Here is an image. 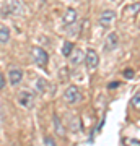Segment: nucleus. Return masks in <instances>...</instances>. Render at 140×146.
Segmentation results:
<instances>
[{"mask_svg":"<svg viewBox=\"0 0 140 146\" xmlns=\"http://www.w3.org/2000/svg\"><path fill=\"white\" fill-rule=\"evenodd\" d=\"M122 143H124V146H140V141L137 140V138H127V136H125L124 140H122Z\"/></svg>","mask_w":140,"mask_h":146,"instance_id":"12","label":"nucleus"},{"mask_svg":"<svg viewBox=\"0 0 140 146\" xmlns=\"http://www.w3.org/2000/svg\"><path fill=\"white\" fill-rule=\"evenodd\" d=\"M54 127H56V130H57L59 135H64V127H62V123H60L59 117H56V119H54Z\"/></svg>","mask_w":140,"mask_h":146,"instance_id":"15","label":"nucleus"},{"mask_svg":"<svg viewBox=\"0 0 140 146\" xmlns=\"http://www.w3.org/2000/svg\"><path fill=\"white\" fill-rule=\"evenodd\" d=\"M119 81H113V83H111V84H109V86H108V88L109 89H114V88H117V86H119Z\"/></svg>","mask_w":140,"mask_h":146,"instance_id":"20","label":"nucleus"},{"mask_svg":"<svg viewBox=\"0 0 140 146\" xmlns=\"http://www.w3.org/2000/svg\"><path fill=\"white\" fill-rule=\"evenodd\" d=\"M72 50H73V44L70 41H67V42H64V46H62V55L64 57H68L70 54H72Z\"/></svg>","mask_w":140,"mask_h":146,"instance_id":"11","label":"nucleus"},{"mask_svg":"<svg viewBox=\"0 0 140 146\" xmlns=\"http://www.w3.org/2000/svg\"><path fill=\"white\" fill-rule=\"evenodd\" d=\"M85 62H86V68H88L90 72H93V70L98 68L99 57H98V54H96L94 49H88L86 50V54H85Z\"/></svg>","mask_w":140,"mask_h":146,"instance_id":"3","label":"nucleus"},{"mask_svg":"<svg viewBox=\"0 0 140 146\" xmlns=\"http://www.w3.org/2000/svg\"><path fill=\"white\" fill-rule=\"evenodd\" d=\"M117 46H119V37H117V34L116 33L108 34L106 44H104V50H114V49H117Z\"/></svg>","mask_w":140,"mask_h":146,"instance_id":"8","label":"nucleus"},{"mask_svg":"<svg viewBox=\"0 0 140 146\" xmlns=\"http://www.w3.org/2000/svg\"><path fill=\"white\" fill-rule=\"evenodd\" d=\"M77 18H78L77 10H75V8H67L65 13H64V16H62V21H64L65 26H72L73 23L77 21Z\"/></svg>","mask_w":140,"mask_h":146,"instance_id":"7","label":"nucleus"},{"mask_svg":"<svg viewBox=\"0 0 140 146\" xmlns=\"http://www.w3.org/2000/svg\"><path fill=\"white\" fill-rule=\"evenodd\" d=\"M132 106H134V109H139V107H140V93H139V91H135V94H134Z\"/></svg>","mask_w":140,"mask_h":146,"instance_id":"16","label":"nucleus"},{"mask_svg":"<svg viewBox=\"0 0 140 146\" xmlns=\"http://www.w3.org/2000/svg\"><path fill=\"white\" fill-rule=\"evenodd\" d=\"M10 41V29L8 28H0V44H7Z\"/></svg>","mask_w":140,"mask_h":146,"instance_id":"10","label":"nucleus"},{"mask_svg":"<svg viewBox=\"0 0 140 146\" xmlns=\"http://www.w3.org/2000/svg\"><path fill=\"white\" fill-rule=\"evenodd\" d=\"M122 75H124V78L130 80V78H134L135 76V70H132V68H125L124 72H122Z\"/></svg>","mask_w":140,"mask_h":146,"instance_id":"17","label":"nucleus"},{"mask_svg":"<svg viewBox=\"0 0 140 146\" xmlns=\"http://www.w3.org/2000/svg\"><path fill=\"white\" fill-rule=\"evenodd\" d=\"M72 52H73V50H72ZM68 57H70V62H72L73 65H78V63H80L83 58H85V54H83L82 50H75V52L70 54Z\"/></svg>","mask_w":140,"mask_h":146,"instance_id":"9","label":"nucleus"},{"mask_svg":"<svg viewBox=\"0 0 140 146\" xmlns=\"http://www.w3.org/2000/svg\"><path fill=\"white\" fill-rule=\"evenodd\" d=\"M16 99H18V104L26 107V109L33 107V104H34V96H33L31 91H20Z\"/></svg>","mask_w":140,"mask_h":146,"instance_id":"4","label":"nucleus"},{"mask_svg":"<svg viewBox=\"0 0 140 146\" xmlns=\"http://www.w3.org/2000/svg\"><path fill=\"white\" fill-rule=\"evenodd\" d=\"M31 55L33 60L38 67H47V62H49V54L42 49V47H31Z\"/></svg>","mask_w":140,"mask_h":146,"instance_id":"1","label":"nucleus"},{"mask_svg":"<svg viewBox=\"0 0 140 146\" xmlns=\"http://www.w3.org/2000/svg\"><path fill=\"white\" fill-rule=\"evenodd\" d=\"M5 86H7V80H5V76H3V73L0 72V91L5 88Z\"/></svg>","mask_w":140,"mask_h":146,"instance_id":"19","label":"nucleus"},{"mask_svg":"<svg viewBox=\"0 0 140 146\" xmlns=\"http://www.w3.org/2000/svg\"><path fill=\"white\" fill-rule=\"evenodd\" d=\"M8 8L11 10V13H20L21 11V3L20 2H16V0H13L10 5H8Z\"/></svg>","mask_w":140,"mask_h":146,"instance_id":"13","label":"nucleus"},{"mask_svg":"<svg viewBox=\"0 0 140 146\" xmlns=\"http://www.w3.org/2000/svg\"><path fill=\"white\" fill-rule=\"evenodd\" d=\"M116 20V11L114 10H104L101 15H99V25L104 28L111 26Z\"/></svg>","mask_w":140,"mask_h":146,"instance_id":"6","label":"nucleus"},{"mask_svg":"<svg viewBox=\"0 0 140 146\" xmlns=\"http://www.w3.org/2000/svg\"><path fill=\"white\" fill-rule=\"evenodd\" d=\"M46 84H47L46 80L38 78V81H36V89H38V93H44V89H46Z\"/></svg>","mask_w":140,"mask_h":146,"instance_id":"14","label":"nucleus"},{"mask_svg":"<svg viewBox=\"0 0 140 146\" xmlns=\"http://www.w3.org/2000/svg\"><path fill=\"white\" fill-rule=\"evenodd\" d=\"M44 146H57V145H56V140H54L52 136L46 135L44 136Z\"/></svg>","mask_w":140,"mask_h":146,"instance_id":"18","label":"nucleus"},{"mask_svg":"<svg viewBox=\"0 0 140 146\" xmlns=\"http://www.w3.org/2000/svg\"><path fill=\"white\" fill-rule=\"evenodd\" d=\"M82 91L75 86V84H70L67 89H65V93H64V99L67 104H77L82 101Z\"/></svg>","mask_w":140,"mask_h":146,"instance_id":"2","label":"nucleus"},{"mask_svg":"<svg viewBox=\"0 0 140 146\" xmlns=\"http://www.w3.org/2000/svg\"><path fill=\"white\" fill-rule=\"evenodd\" d=\"M21 80H23V70L20 67H11L8 70V83L11 86H16L21 83Z\"/></svg>","mask_w":140,"mask_h":146,"instance_id":"5","label":"nucleus"}]
</instances>
